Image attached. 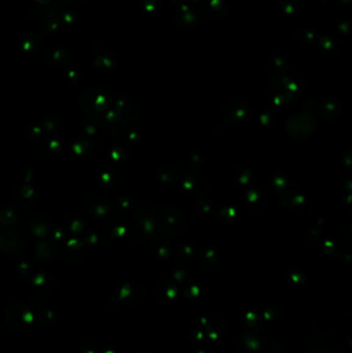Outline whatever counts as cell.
Returning a JSON list of instances; mask_svg holds the SVG:
<instances>
[{"mask_svg":"<svg viewBox=\"0 0 352 353\" xmlns=\"http://www.w3.org/2000/svg\"><path fill=\"white\" fill-rule=\"evenodd\" d=\"M17 246V240L12 233H1L0 235V247L4 250H10Z\"/></svg>","mask_w":352,"mask_h":353,"instance_id":"6da1fadb","label":"cell"},{"mask_svg":"<svg viewBox=\"0 0 352 353\" xmlns=\"http://www.w3.org/2000/svg\"><path fill=\"white\" fill-rule=\"evenodd\" d=\"M16 221V216L12 210H3L0 213V223L4 226L12 225Z\"/></svg>","mask_w":352,"mask_h":353,"instance_id":"7a4b0ae2","label":"cell"},{"mask_svg":"<svg viewBox=\"0 0 352 353\" xmlns=\"http://www.w3.org/2000/svg\"><path fill=\"white\" fill-rule=\"evenodd\" d=\"M245 343L249 348L251 349H259L261 347V343L259 342V340H257L256 338H252V337H245Z\"/></svg>","mask_w":352,"mask_h":353,"instance_id":"3957f363","label":"cell"},{"mask_svg":"<svg viewBox=\"0 0 352 353\" xmlns=\"http://www.w3.org/2000/svg\"><path fill=\"white\" fill-rule=\"evenodd\" d=\"M36 252L39 256L46 257L51 253V247L46 243H41V244H39L38 247H37Z\"/></svg>","mask_w":352,"mask_h":353,"instance_id":"277c9868","label":"cell"},{"mask_svg":"<svg viewBox=\"0 0 352 353\" xmlns=\"http://www.w3.org/2000/svg\"><path fill=\"white\" fill-rule=\"evenodd\" d=\"M46 230H47V228H46V226H44V225H38V226H36L35 228H34V232H35L37 235H39V237H41V235H44V233H46Z\"/></svg>","mask_w":352,"mask_h":353,"instance_id":"5b68a950","label":"cell"},{"mask_svg":"<svg viewBox=\"0 0 352 353\" xmlns=\"http://www.w3.org/2000/svg\"><path fill=\"white\" fill-rule=\"evenodd\" d=\"M23 194H24V196H26V197H29V196H31L32 194H33V190L29 187H25L23 189Z\"/></svg>","mask_w":352,"mask_h":353,"instance_id":"8992f818","label":"cell"},{"mask_svg":"<svg viewBox=\"0 0 352 353\" xmlns=\"http://www.w3.org/2000/svg\"><path fill=\"white\" fill-rule=\"evenodd\" d=\"M82 228V223L79 221H76L73 224V230H80Z\"/></svg>","mask_w":352,"mask_h":353,"instance_id":"52a82bcc","label":"cell"},{"mask_svg":"<svg viewBox=\"0 0 352 353\" xmlns=\"http://www.w3.org/2000/svg\"><path fill=\"white\" fill-rule=\"evenodd\" d=\"M103 211H105V209H103V208H99V209H98V211H97V212H98V213H102Z\"/></svg>","mask_w":352,"mask_h":353,"instance_id":"ba28073f","label":"cell"}]
</instances>
